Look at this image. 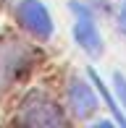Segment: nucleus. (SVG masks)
<instances>
[{"instance_id": "nucleus-1", "label": "nucleus", "mask_w": 126, "mask_h": 128, "mask_svg": "<svg viewBox=\"0 0 126 128\" xmlns=\"http://www.w3.org/2000/svg\"><path fill=\"white\" fill-rule=\"evenodd\" d=\"M32 60V52L19 39H3L0 42V92L11 84Z\"/></svg>"}, {"instance_id": "nucleus-2", "label": "nucleus", "mask_w": 126, "mask_h": 128, "mask_svg": "<svg viewBox=\"0 0 126 128\" xmlns=\"http://www.w3.org/2000/svg\"><path fill=\"white\" fill-rule=\"evenodd\" d=\"M19 123H29V126H60L63 115L55 107V102H50L45 94H32L24 102L21 112L16 115Z\"/></svg>"}, {"instance_id": "nucleus-3", "label": "nucleus", "mask_w": 126, "mask_h": 128, "mask_svg": "<svg viewBox=\"0 0 126 128\" xmlns=\"http://www.w3.org/2000/svg\"><path fill=\"white\" fill-rule=\"evenodd\" d=\"M19 18H21V24L29 29V32H34L37 37H50V32H53L47 10H45V5L37 3V0H24V3H21Z\"/></svg>"}, {"instance_id": "nucleus-4", "label": "nucleus", "mask_w": 126, "mask_h": 128, "mask_svg": "<svg viewBox=\"0 0 126 128\" xmlns=\"http://www.w3.org/2000/svg\"><path fill=\"white\" fill-rule=\"evenodd\" d=\"M74 8H76V5H74ZM76 10H82V18H79L76 26H74V37H76V42L82 44L89 55H97V52H100V37H97V29L92 24V18L84 13V8H76Z\"/></svg>"}, {"instance_id": "nucleus-5", "label": "nucleus", "mask_w": 126, "mask_h": 128, "mask_svg": "<svg viewBox=\"0 0 126 128\" xmlns=\"http://www.w3.org/2000/svg\"><path fill=\"white\" fill-rule=\"evenodd\" d=\"M68 100H71V107H74V112H76L79 118H87V115L95 112V97H92V92H89V86L82 84V81H74L71 84Z\"/></svg>"}, {"instance_id": "nucleus-6", "label": "nucleus", "mask_w": 126, "mask_h": 128, "mask_svg": "<svg viewBox=\"0 0 126 128\" xmlns=\"http://www.w3.org/2000/svg\"><path fill=\"white\" fill-rule=\"evenodd\" d=\"M116 92H118V97H121L123 104H126V78L121 73H116Z\"/></svg>"}, {"instance_id": "nucleus-7", "label": "nucleus", "mask_w": 126, "mask_h": 128, "mask_svg": "<svg viewBox=\"0 0 126 128\" xmlns=\"http://www.w3.org/2000/svg\"><path fill=\"white\" fill-rule=\"evenodd\" d=\"M118 26H121V32L126 34V5L121 8V13H118Z\"/></svg>"}]
</instances>
